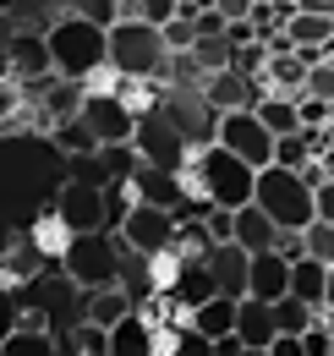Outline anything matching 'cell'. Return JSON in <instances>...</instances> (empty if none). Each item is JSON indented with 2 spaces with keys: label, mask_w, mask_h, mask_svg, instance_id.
<instances>
[{
  "label": "cell",
  "mask_w": 334,
  "mask_h": 356,
  "mask_svg": "<svg viewBox=\"0 0 334 356\" xmlns=\"http://www.w3.org/2000/svg\"><path fill=\"white\" fill-rule=\"evenodd\" d=\"M44 44H49L55 77H66V83H88L93 72L110 66V55H104V28L77 22V17H61V22L44 33Z\"/></svg>",
  "instance_id": "1"
},
{
  "label": "cell",
  "mask_w": 334,
  "mask_h": 356,
  "mask_svg": "<svg viewBox=\"0 0 334 356\" xmlns=\"http://www.w3.org/2000/svg\"><path fill=\"white\" fill-rule=\"evenodd\" d=\"M192 176H198V186H203V203H209V209L236 214V209H247V203H252V181H257V170L241 165L236 154L214 148V143L192 154Z\"/></svg>",
  "instance_id": "2"
},
{
  "label": "cell",
  "mask_w": 334,
  "mask_h": 356,
  "mask_svg": "<svg viewBox=\"0 0 334 356\" xmlns=\"http://www.w3.org/2000/svg\"><path fill=\"white\" fill-rule=\"evenodd\" d=\"M252 203L280 225V230H291V236H301V230L312 225V186L296 176V170L263 165L257 181H252Z\"/></svg>",
  "instance_id": "3"
},
{
  "label": "cell",
  "mask_w": 334,
  "mask_h": 356,
  "mask_svg": "<svg viewBox=\"0 0 334 356\" xmlns=\"http://www.w3.org/2000/svg\"><path fill=\"white\" fill-rule=\"evenodd\" d=\"M104 55H110V72H116V77H137V83H148V77L165 72V55H170V49H165V39H159V28L126 17V22H116V28L104 33Z\"/></svg>",
  "instance_id": "4"
},
{
  "label": "cell",
  "mask_w": 334,
  "mask_h": 356,
  "mask_svg": "<svg viewBox=\"0 0 334 356\" xmlns=\"http://www.w3.org/2000/svg\"><path fill=\"white\" fill-rule=\"evenodd\" d=\"M61 274L72 280V291H104V285H121V241L110 230L99 236H72V247L61 252Z\"/></svg>",
  "instance_id": "5"
},
{
  "label": "cell",
  "mask_w": 334,
  "mask_h": 356,
  "mask_svg": "<svg viewBox=\"0 0 334 356\" xmlns=\"http://www.w3.org/2000/svg\"><path fill=\"white\" fill-rule=\"evenodd\" d=\"M214 148L236 154V159L252 165V170L274 165V137L263 132V121H257L252 110H230V115H219V121H214Z\"/></svg>",
  "instance_id": "6"
},
{
  "label": "cell",
  "mask_w": 334,
  "mask_h": 356,
  "mask_svg": "<svg viewBox=\"0 0 334 356\" xmlns=\"http://www.w3.org/2000/svg\"><path fill=\"white\" fill-rule=\"evenodd\" d=\"M55 214L66 220L72 236H99V230H110V192L99 181H66L55 192Z\"/></svg>",
  "instance_id": "7"
},
{
  "label": "cell",
  "mask_w": 334,
  "mask_h": 356,
  "mask_svg": "<svg viewBox=\"0 0 334 356\" xmlns=\"http://www.w3.org/2000/svg\"><path fill=\"white\" fill-rule=\"evenodd\" d=\"M110 236L121 241L126 252H137V258H159L170 247V236H175V214L170 209H148V203H132Z\"/></svg>",
  "instance_id": "8"
},
{
  "label": "cell",
  "mask_w": 334,
  "mask_h": 356,
  "mask_svg": "<svg viewBox=\"0 0 334 356\" xmlns=\"http://www.w3.org/2000/svg\"><path fill=\"white\" fill-rule=\"evenodd\" d=\"M154 115H159V121H170V127L181 132V143H186L192 154L214 143V121H219V115H214L209 104H203V93H165Z\"/></svg>",
  "instance_id": "9"
},
{
  "label": "cell",
  "mask_w": 334,
  "mask_h": 356,
  "mask_svg": "<svg viewBox=\"0 0 334 356\" xmlns=\"http://www.w3.org/2000/svg\"><path fill=\"white\" fill-rule=\"evenodd\" d=\"M132 148H137V159L143 165H154V170H186V159H192V148L181 143V132L159 121V115H148V121H137V132H132Z\"/></svg>",
  "instance_id": "10"
},
{
  "label": "cell",
  "mask_w": 334,
  "mask_h": 356,
  "mask_svg": "<svg viewBox=\"0 0 334 356\" xmlns=\"http://www.w3.org/2000/svg\"><path fill=\"white\" fill-rule=\"evenodd\" d=\"M77 121L93 132V143H99V148L132 143V132H137V121L121 110V99H116V93H88V99H83V115H77Z\"/></svg>",
  "instance_id": "11"
},
{
  "label": "cell",
  "mask_w": 334,
  "mask_h": 356,
  "mask_svg": "<svg viewBox=\"0 0 334 356\" xmlns=\"http://www.w3.org/2000/svg\"><path fill=\"white\" fill-rule=\"evenodd\" d=\"M247 296L252 302H280V296H291V264L280 258V252H257L247 258Z\"/></svg>",
  "instance_id": "12"
},
{
  "label": "cell",
  "mask_w": 334,
  "mask_h": 356,
  "mask_svg": "<svg viewBox=\"0 0 334 356\" xmlns=\"http://www.w3.org/2000/svg\"><path fill=\"white\" fill-rule=\"evenodd\" d=\"M230 241H236L247 258H257V252H274V247H280V225L269 220L257 203H247V209H236V214H230Z\"/></svg>",
  "instance_id": "13"
},
{
  "label": "cell",
  "mask_w": 334,
  "mask_h": 356,
  "mask_svg": "<svg viewBox=\"0 0 334 356\" xmlns=\"http://www.w3.org/2000/svg\"><path fill=\"white\" fill-rule=\"evenodd\" d=\"M137 312V302L126 296L121 285H104V291H83V302H77V323H93V329H116L121 318H132Z\"/></svg>",
  "instance_id": "14"
},
{
  "label": "cell",
  "mask_w": 334,
  "mask_h": 356,
  "mask_svg": "<svg viewBox=\"0 0 334 356\" xmlns=\"http://www.w3.org/2000/svg\"><path fill=\"white\" fill-rule=\"evenodd\" d=\"M132 203H148V209H181V176L175 170H154V165H137V176L126 181Z\"/></svg>",
  "instance_id": "15"
},
{
  "label": "cell",
  "mask_w": 334,
  "mask_h": 356,
  "mask_svg": "<svg viewBox=\"0 0 334 356\" xmlns=\"http://www.w3.org/2000/svg\"><path fill=\"white\" fill-rule=\"evenodd\" d=\"M209 274H214V291L219 296H230V302H241L247 296V252L236 247V241H225V247H209Z\"/></svg>",
  "instance_id": "16"
},
{
  "label": "cell",
  "mask_w": 334,
  "mask_h": 356,
  "mask_svg": "<svg viewBox=\"0 0 334 356\" xmlns=\"http://www.w3.org/2000/svg\"><path fill=\"white\" fill-rule=\"evenodd\" d=\"M263 93L252 88L247 77H236V72H214L209 83H203V104H209L214 115H230V110H252Z\"/></svg>",
  "instance_id": "17"
},
{
  "label": "cell",
  "mask_w": 334,
  "mask_h": 356,
  "mask_svg": "<svg viewBox=\"0 0 334 356\" xmlns=\"http://www.w3.org/2000/svg\"><path fill=\"white\" fill-rule=\"evenodd\" d=\"M165 296H175V307L181 312H192V307H203L209 296H219L214 291V274L203 258H181V268H175V285H170Z\"/></svg>",
  "instance_id": "18"
},
{
  "label": "cell",
  "mask_w": 334,
  "mask_h": 356,
  "mask_svg": "<svg viewBox=\"0 0 334 356\" xmlns=\"http://www.w3.org/2000/svg\"><path fill=\"white\" fill-rule=\"evenodd\" d=\"M44 268H49L44 252L28 241V230H22V236L6 247V258H0V291H17V285H28V280H39Z\"/></svg>",
  "instance_id": "19"
},
{
  "label": "cell",
  "mask_w": 334,
  "mask_h": 356,
  "mask_svg": "<svg viewBox=\"0 0 334 356\" xmlns=\"http://www.w3.org/2000/svg\"><path fill=\"white\" fill-rule=\"evenodd\" d=\"M236 340L247 351H269L274 346V312H269V302H252V296L236 302Z\"/></svg>",
  "instance_id": "20"
},
{
  "label": "cell",
  "mask_w": 334,
  "mask_h": 356,
  "mask_svg": "<svg viewBox=\"0 0 334 356\" xmlns=\"http://www.w3.org/2000/svg\"><path fill=\"white\" fill-rule=\"evenodd\" d=\"M186 329H198L203 340H225V334H236V302H230V296H209L203 307L186 312Z\"/></svg>",
  "instance_id": "21"
},
{
  "label": "cell",
  "mask_w": 334,
  "mask_h": 356,
  "mask_svg": "<svg viewBox=\"0 0 334 356\" xmlns=\"http://www.w3.org/2000/svg\"><path fill=\"white\" fill-rule=\"evenodd\" d=\"M110 356H159V346H154V323H148L143 312L121 318V323L110 329Z\"/></svg>",
  "instance_id": "22"
},
{
  "label": "cell",
  "mask_w": 334,
  "mask_h": 356,
  "mask_svg": "<svg viewBox=\"0 0 334 356\" xmlns=\"http://www.w3.org/2000/svg\"><path fill=\"white\" fill-rule=\"evenodd\" d=\"M252 115L263 121V132H269V137H291V132H301L296 99H285V93H263V99L252 104Z\"/></svg>",
  "instance_id": "23"
},
{
  "label": "cell",
  "mask_w": 334,
  "mask_h": 356,
  "mask_svg": "<svg viewBox=\"0 0 334 356\" xmlns=\"http://www.w3.org/2000/svg\"><path fill=\"white\" fill-rule=\"evenodd\" d=\"M324 291H329V268L312 264V258H296L291 264V296L307 302L312 312H324Z\"/></svg>",
  "instance_id": "24"
},
{
  "label": "cell",
  "mask_w": 334,
  "mask_h": 356,
  "mask_svg": "<svg viewBox=\"0 0 334 356\" xmlns=\"http://www.w3.org/2000/svg\"><path fill=\"white\" fill-rule=\"evenodd\" d=\"M28 241H33V247H39V252H44V264H49V258L61 264V252L72 247V230H66V220H61L55 209H44L39 220L28 225Z\"/></svg>",
  "instance_id": "25"
},
{
  "label": "cell",
  "mask_w": 334,
  "mask_h": 356,
  "mask_svg": "<svg viewBox=\"0 0 334 356\" xmlns=\"http://www.w3.org/2000/svg\"><path fill=\"white\" fill-rule=\"evenodd\" d=\"M159 83H165V93H203V66L181 49V55H165V72H159Z\"/></svg>",
  "instance_id": "26"
},
{
  "label": "cell",
  "mask_w": 334,
  "mask_h": 356,
  "mask_svg": "<svg viewBox=\"0 0 334 356\" xmlns=\"http://www.w3.org/2000/svg\"><path fill=\"white\" fill-rule=\"evenodd\" d=\"M269 312H274V334H291V340H296V334H307V329L324 318V312H312L307 302H296V296H280Z\"/></svg>",
  "instance_id": "27"
},
{
  "label": "cell",
  "mask_w": 334,
  "mask_h": 356,
  "mask_svg": "<svg viewBox=\"0 0 334 356\" xmlns=\"http://www.w3.org/2000/svg\"><path fill=\"white\" fill-rule=\"evenodd\" d=\"M49 137H55V148H61V154H72V159L99 154V143H93V132H88L83 121H61V127H49Z\"/></svg>",
  "instance_id": "28"
},
{
  "label": "cell",
  "mask_w": 334,
  "mask_h": 356,
  "mask_svg": "<svg viewBox=\"0 0 334 356\" xmlns=\"http://www.w3.org/2000/svg\"><path fill=\"white\" fill-rule=\"evenodd\" d=\"M66 11L77 17V22H93V28H116L121 22V0H66Z\"/></svg>",
  "instance_id": "29"
},
{
  "label": "cell",
  "mask_w": 334,
  "mask_h": 356,
  "mask_svg": "<svg viewBox=\"0 0 334 356\" xmlns=\"http://www.w3.org/2000/svg\"><path fill=\"white\" fill-rule=\"evenodd\" d=\"M301 258L334 268V225H318V220H312L307 230H301Z\"/></svg>",
  "instance_id": "30"
},
{
  "label": "cell",
  "mask_w": 334,
  "mask_h": 356,
  "mask_svg": "<svg viewBox=\"0 0 334 356\" xmlns=\"http://www.w3.org/2000/svg\"><path fill=\"white\" fill-rule=\"evenodd\" d=\"M186 55L203 66V77H214V72H230V55H236V49L225 44V33H219V39H198Z\"/></svg>",
  "instance_id": "31"
},
{
  "label": "cell",
  "mask_w": 334,
  "mask_h": 356,
  "mask_svg": "<svg viewBox=\"0 0 334 356\" xmlns=\"http://www.w3.org/2000/svg\"><path fill=\"white\" fill-rule=\"evenodd\" d=\"M274 165H280V170H307V165H312V154H307V137H301V132L274 137Z\"/></svg>",
  "instance_id": "32"
},
{
  "label": "cell",
  "mask_w": 334,
  "mask_h": 356,
  "mask_svg": "<svg viewBox=\"0 0 334 356\" xmlns=\"http://www.w3.org/2000/svg\"><path fill=\"white\" fill-rule=\"evenodd\" d=\"M301 99H318V104H334V66L312 60V66H307V83H301Z\"/></svg>",
  "instance_id": "33"
},
{
  "label": "cell",
  "mask_w": 334,
  "mask_h": 356,
  "mask_svg": "<svg viewBox=\"0 0 334 356\" xmlns=\"http://www.w3.org/2000/svg\"><path fill=\"white\" fill-rule=\"evenodd\" d=\"M0 356H55V340H49V334H22V329H17V334L0 346Z\"/></svg>",
  "instance_id": "34"
},
{
  "label": "cell",
  "mask_w": 334,
  "mask_h": 356,
  "mask_svg": "<svg viewBox=\"0 0 334 356\" xmlns=\"http://www.w3.org/2000/svg\"><path fill=\"white\" fill-rule=\"evenodd\" d=\"M72 351L77 356H110V334L93 329V323H77V329H72Z\"/></svg>",
  "instance_id": "35"
},
{
  "label": "cell",
  "mask_w": 334,
  "mask_h": 356,
  "mask_svg": "<svg viewBox=\"0 0 334 356\" xmlns=\"http://www.w3.org/2000/svg\"><path fill=\"white\" fill-rule=\"evenodd\" d=\"M159 39H165L170 55H181V49H192V44H198V28H192L186 17H170L165 28H159Z\"/></svg>",
  "instance_id": "36"
},
{
  "label": "cell",
  "mask_w": 334,
  "mask_h": 356,
  "mask_svg": "<svg viewBox=\"0 0 334 356\" xmlns=\"http://www.w3.org/2000/svg\"><path fill=\"white\" fill-rule=\"evenodd\" d=\"M170 356H214V340H203L198 329H175V346H170Z\"/></svg>",
  "instance_id": "37"
},
{
  "label": "cell",
  "mask_w": 334,
  "mask_h": 356,
  "mask_svg": "<svg viewBox=\"0 0 334 356\" xmlns=\"http://www.w3.org/2000/svg\"><path fill=\"white\" fill-rule=\"evenodd\" d=\"M301 340V356H329V318H318L307 334H296Z\"/></svg>",
  "instance_id": "38"
},
{
  "label": "cell",
  "mask_w": 334,
  "mask_h": 356,
  "mask_svg": "<svg viewBox=\"0 0 334 356\" xmlns=\"http://www.w3.org/2000/svg\"><path fill=\"white\" fill-rule=\"evenodd\" d=\"M312 220H318V225H334V181H324V186L312 192Z\"/></svg>",
  "instance_id": "39"
},
{
  "label": "cell",
  "mask_w": 334,
  "mask_h": 356,
  "mask_svg": "<svg viewBox=\"0 0 334 356\" xmlns=\"http://www.w3.org/2000/svg\"><path fill=\"white\" fill-rule=\"evenodd\" d=\"M17 334V296L11 291H0V346Z\"/></svg>",
  "instance_id": "40"
},
{
  "label": "cell",
  "mask_w": 334,
  "mask_h": 356,
  "mask_svg": "<svg viewBox=\"0 0 334 356\" xmlns=\"http://www.w3.org/2000/svg\"><path fill=\"white\" fill-rule=\"evenodd\" d=\"M214 11H219L225 22H247V17H252V0H214Z\"/></svg>",
  "instance_id": "41"
},
{
  "label": "cell",
  "mask_w": 334,
  "mask_h": 356,
  "mask_svg": "<svg viewBox=\"0 0 334 356\" xmlns=\"http://www.w3.org/2000/svg\"><path fill=\"white\" fill-rule=\"evenodd\" d=\"M269 356H301V340H291V334H274Z\"/></svg>",
  "instance_id": "42"
},
{
  "label": "cell",
  "mask_w": 334,
  "mask_h": 356,
  "mask_svg": "<svg viewBox=\"0 0 334 356\" xmlns=\"http://www.w3.org/2000/svg\"><path fill=\"white\" fill-rule=\"evenodd\" d=\"M296 176L307 181V186H312V192H318V186H324V181H329V176H324V165H318V159H312V165H307V170H296Z\"/></svg>",
  "instance_id": "43"
},
{
  "label": "cell",
  "mask_w": 334,
  "mask_h": 356,
  "mask_svg": "<svg viewBox=\"0 0 334 356\" xmlns=\"http://www.w3.org/2000/svg\"><path fill=\"white\" fill-rule=\"evenodd\" d=\"M214 356H241V340H236V334H225V340H214Z\"/></svg>",
  "instance_id": "44"
},
{
  "label": "cell",
  "mask_w": 334,
  "mask_h": 356,
  "mask_svg": "<svg viewBox=\"0 0 334 356\" xmlns=\"http://www.w3.org/2000/svg\"><path fill=\"white\" fill-rule=\"evenodd\" d=\"M318 165H324V176L334 181V148H329V154H324V159H318Z\"/></svg>",
  "instance_id": "45"
},
{
  "label": "cell",
  "mask_w": 334,
  "mask_h": 356,
  "mask_svg": "<svg viewBox=\"0 0 334 356\" xmlns=\"http://www.w3.org/2000/svg\"><path fill=\"white\" fill-rule=\"evenodd\" d=\"M6 39H11V17L0 11V44H6Z\"/></svg>",
  "instance_id": "46"
},
{
  "label": "cell",
  "mask_w": 334,
  "mask_h": 356,
  "mask_svg": "<svg viewBox=\"0 0 334 356\" xmlns=\"http://www.w3.org/2000/svg\"><path fill=\"white\" fill-rule=\"evenodd\" d=\"M241 356H269V351H247V346H241Z\"/></svg>",
  "instance_id": "47"
},
{
  "label": "cell",
  "mask_w": 334,
  "mask_h": 356,
  "mask_svg": "<svg viewBox=\"0 0 334 356\" xmlns=\"http://www.w3.org/2000/svg\"><path fill=\"white\" fill-rule=\"evenodd\" d=\"M329 356H334V323H329Z\"/></svg>",
  "instance_id": "48"
},
{
  "label": "cell",
  "mask_w": 334,
  "mask_h": 356,
  "mask_svg": "<svg viewBox=\"0 0 334 356\" xmlns=\"http://www.w3.org/2000/svg\"><path fill=\"white\" fill-rule=\"evenodd\" d=\"M11 6H17V0H0V11H11Z\"/></svg>",
  "instance_id": "49"
}]
</instances>
